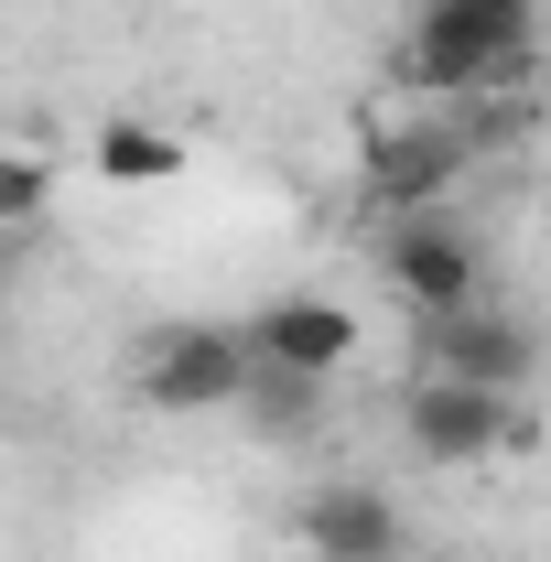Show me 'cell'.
<instances>
[{
  "instance_id": "7a4b0ae2",
  "label": "cell",
  "mask_w": 551,
  "mask_h": 562,
  "mask_svg": "<svg viewBox=\"0 0 551 562\" xmlns=\"http://www.w3.org/2000/svg\"><path fill=\"white\" fill-rule=\"evenodd\" d=\"M465 173H476V140H465L454 109H401V120H379V131L357 140V195H368L379 216L443 206Z\"/></svg>"
},
{
  "instance_id": "52a82bcc",
  "label": "cell",
  "mask_w": 551,
  "mask_h": 562,
  "mask_svg": "<svg viewBox=\"0 0 551 562\" xmlns=\"http://www.w3.org/2000/svg\"><path fill=\"white\" fill-rule=\"evenodd\" d=\"M238 336L260 368H314V379H336L346 357H357V314L325 303V292H271L260 314H238Z\"/></svg>"
},
{
  "instance_id": "6da1fadb",
  "label": "cell",
  "mask_w": 551,
  "mask_h": 562,
  "mask_svg": "<svg viewBox=\"0 0 551 562\" xmlns=\"http://www.w3.org/2000/svg\"><path fill=\"white\" fill-rule=\"evenodd\" d=\"M379 281L412 325H443V314L486 303V249L454 206H412V216H379Z\"/></svg>"
},
{
  "instance_id": "9c48e42d",
  "label": "cell",
  "mask_w": 551,
  "mask_h": 562,
  "mask_svg": "<svg viewBox=\"0 0 551 562\" xmlns=\"http://www.w3.org/2000/svg\"><path fill=\"white\" fill-rule=\"evenodd\" d=\"M87 162H98V184H173L184 173V140L151 131V120H109L87 140Z\"/></svg>"
},
{
  "instance_id": "8992f818",
  "label": "cell",
  "mask_w": 551,
  "mask_h": 562,
  "mask_svg": "<svg viewBox=\"0 0 551 562\" xmlns=\"http://www.w3.org/2000/svg\"><path fill=\"white\" fill-rule=\"evenodd\" d=\"M421 368H432V379H476V390H530V379H541V336H530V314H508V303L486 292L465 314L421 325Z\"/></svg>"
},
{
  "instance_id": "ba28073f",
  "label": "cell",
  "mask_w": 551,
  "mask_h": 562,
  "mask_svg": "<svg viewBox=\"0 0 551 562\" xmlns=\"http://www.w3.org/2000/svg\"><path fill=\"white\" fill-rule=\"evenodd\" d=\"M325 401H336V379H314V368H249L238 422L271 443H303V432H325Z\"/></svg>"
},
{
  "instance_id": "3957f363",
  "label": "cell",
  "mask_w": 551,
  "mask_h": 562,
  "mask_svg": "<svg viewBox=\"0 0 551 562\" xmlns=\"http://www.w3.org/2000/svg\"><path fill=\"white\" fill-rule=\"evenodd\" d=\"M249 336L238 325H162V336H140L131 347V401L162 422H195V412H238V390H249Z\"/></svg>"
},
{
  "instance_id": "30bf717a",
  "label": "cell",
  "mask_w": 551,
  "mask_h": 562,
  "mask_svg": "<svg viewBox=\"0 0 551 562\" xmlns=\"http://www.w3.org/2000/svg\"><path fill=\"white\" fill-rule=\"evenodd\" d=\"M432 22H454V33H476L497 55H530L541 44V0H421Z\"/></svg>"
},
{
  "instance_id": "277c9868",
  "label": "cell",
  "mask_w": 551,
  "mask_h": 562,
  "mask_svg": "<svg viewBox=\"0 0 551 562\" xmlns=\"http://www.w3.org/2000/svg\"><path fill=\"white\" fill-rule=\"evenodd\" d=\"M519 432H530V422H519V390L432 379V368H421L412 390H401V443H412L421 465H497Z\"/></svg>"
},
{
  "instance_id": "5b68a950",
  "label": "cell",
  "mask_w": 551,
  "mask_h": 562,
  "mask_svg": "<svg viewBox=\"0 0 551 562\" xmlns=\"http://www.w3.org/2000/svg\"><path fill=\"white\" fill-rule=\"evenodd\" d=\"M292 541L314 562H401L412 530H401V497L379 476H325V487L292 497Z\"/></svg>"
},
{
  "instance_id": "8fae6325",
  "label": "cell",
  "mask_w": 551,
  "mask_h": 562,
  "mask_svg": "<svg viewBox=\"0 0 551 562\" xmlns=\"http://www.w3.org/2000/svg\"><path fill=\"white\" fill-rule=\"evenodd\" d=\"M44 206H55V151H22V140H0V238H22Z\"/></svg>"
}]
</instances>
